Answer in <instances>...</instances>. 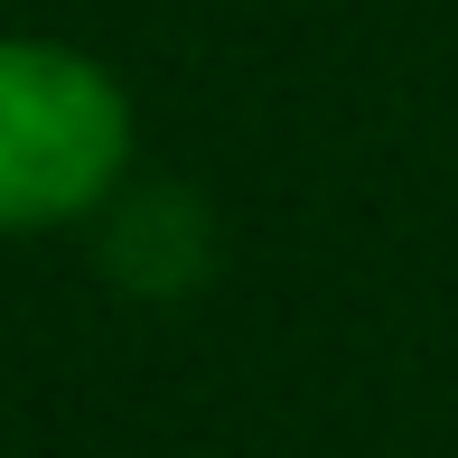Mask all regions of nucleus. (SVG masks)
<instances>
[{"label": "nucleus", "mask_w": 458, "mask_h": 458, "mask_svg": "<svg viewBox=\"0 0 458 458\" xmlns=\"http://www.w3.org/2000/svg\"><path fill=\"white\" fill-rule=\"evenodd\" d=\"M131 169V103L85 47L0 38V234L75 225Z\"/></svg>", "instance_id": "obj_1"}]
</instances>
